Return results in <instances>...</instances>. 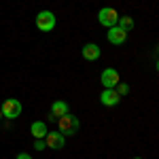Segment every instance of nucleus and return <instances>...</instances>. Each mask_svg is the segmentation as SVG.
Instances as JSON below:
<instances>
[{
    "label": "nucleus",
    "instance_id": "f257e3e1",
    "mask_svg": "<svg viewBox=\"0 0 159 159\" xmlns=\"http://www.w3.org/2000/svg\"><path fill=\"white\" fill-rule=\"evenodd\" d=\"M57 127H60L61 136H74L79 132V119L72 115H61L57 119Z\"/></svg>",
    "mask_w": 159,
    "mask_h": 159
},
{
    "label": "nucleus",
    "instance_id": "f03ea898",
    "mask_svg": "<svg viewBox=\"0 0 159 159\" xmlns=\"http://www.w3.org/2000/svg\"><path fill=\"white\" fill-rule=\"evenodd\" d=\"M2 110V117H7V119H17L19 115H21V102L15 98H9L4 100V104L0 106Z\"/></svg>",
    "mask_w": 159,
    "mask_h": 159
},
{
    "label": "nucleus",
    "instance_id": "7ed1b4c3",
    "mask_svg": "<svg viewBox=\"0 0 159 159\" xmlns=\"http://www.w3.org/2000/svg\"><path fill=\"white\" fill-rule=\"evenodd\" d=\"M36 28L40 32H51L55 28V15L51 11H40L36 15Z\"/></svg>",
    "mask_w": 159,
    "mask_h": 159
},
{
    "label": "nucleus",
    "instance_id": "20e7f679",
    "mask_svg": "<svg viewBox=\"0 0 159 159\" xmlns=\"http://www.w3.org/2000/svg\"><path fill=\"white\" fill-rule=\"evenodd\" d=\"M98 21L102 25H106V28H112V25H117V21H119V13L115 11V9H110V7H106V9H102L98 13Z\"/></svg>",
    "mask_w": 159,
    "mask_h": 159
},
{
    "label": "nucleus",
    "instance_id": "39448f33",
    "mask_svg": "<svg viewBox=\"0 0 159 159\" xmlns=\"http://www.w3.org/2000/svg\"><path fill=\"white\" fill-rule=\"evenodd\" d=\"M100 81H102V85L106 87V89H115V87L121 83V79H119V72L115 70V68H106L102 76H100Z\"/></svg>",
    "mask_w": 159,
    "mask_h": 159
},
{
    "label": "nucleus",
    "instance_id": "423d86ee",
    "mask_svg": "<svg viewBox=\"0 0 159 159\" xmlns=\"http://www.w3.org/2000/svg\"><path fill=\"white\" fill-rule=\"evenodd\" d=\"M64 136L60 134V132H47V136H45V144L49 148H55V151H60V148H64Z\"/></svg>",
    "mask_w": 159,
    "mask_h": 159
},
{
    "label": "nucleus",
    "instance_id": "0eeeda50",
    "mask_svg": "<svg viewBox=\"0 0 159 159\" xmlns=\"http://www.w3.org/2000/svg\"><path fill=\"white\" fill-rule=\"evenodd\" d=\"M106 38H108V43H112V45H123L125 38H127V32L121 30L119 25H112L108 30V34H106Z\"/></svg>",
    "mask_w": 159,
    "mask_h": 159
},
{
    "label": "nucleus",
    "instance_id": "6e6552de",
    "mask_svg": "<svg viewBox=\"0 0 159 159\" xmlns=\"http://www.w3.org/2000/svg\"><path fill=\"white\" fill-rule=\"evenodd\" d=\"M100 102H102L104 106H117V104L121 102V96H119L115 89H104V91L100 93Z\"/></svg>",
    "mask_w": 159,
    "mask_h": 159
},
{
    "label": "nucleus",
    "instance_id": "1a4fd4ad",
    "mask_svg": "<svg viewBox=\"0 0 159 159\" xmlns=\"http://www.w3.org/2000/svg\"><path fill=\"white\" fill-rule=\"evenodd\" d=\"M68 104L66 102H61V100H57V102H53L51 104V119H60L61 115H68Z\"/></svg>",
    "mask_w": 159,
    "mask_h": 159
},
{
    "label": "nucleus",
    "instance_id": "9d476101",
    "mask_svg": "<svg viewBox=\"0 0 159 159\" xmlns=\"http://www.w3.org/2000/svg\"><path fill=\"white\" fill-rule=\"evenodd\" d=\"M83 57L89 60V61H96L100 57V47L93 45V43H87L85 47H83Z\"/></svg>",
    "mask_w": 159,
    "mask_h": 159
},
{
    "label": "nucleus",
    "instance_id": "9b49d317",
    "mask_svg": "<svg viewBox=\"0 0 159 159\" xmlns=\"http://www.w3.org/2000/svg\"><path fill=\"white\" fill-rule=\"evenodd\" d=\"M30 132H32V136H34L36 140H43V138L47 136V127H45V123H43V121H34V123H32V127H30Z\"/></svg>",
    "mask_w": 159,
    "mask_h": 159
},
{
    "label": "nucleus",
    "instance_id": "f8f14e48",
    "mask_svg": "<svg viewBox=\"0 0 159 159\" xmlns=\"http://www.w3.org/2000/svg\"><path fill=\"white\" fill-rule=\"evenodd\" d=\"M117 25H119L121 30H125V32H127V30H132V28H134V19H132V17H127V15H125V17H121V15H119Z\"/></svg>",
    "mask_w": 159,
    "mask_h": 159
},
{
    "label": "nucleus",
    "instance_id": "ddd939ff",
    "mask_svg": "<svg viewBox=\"0 0 159 159\" xmlns=\"http://www.w3.org/2000/svg\"><path fill=\"white\" fill-rule=\"evenodd\" d=\"M115 91H117V93H119V96L123 98V96H125V93L129 91V87H127V85H123V83H119V85L115 87Z\"/></svg>",
    "mask_w": 159,
    "mask_h": 159
},
{
    "label": "nucleus",
    "instance_id": "4468645a",
    "mask_svg": "<svg viewBox=\"0 0 159 159\" xmlns=\"http://www.w3.org/2000/svg\"><path fill=\"white\" fill-rule=\"evenodd\" d=\"M34 148H36V151H43V148H45V140H36V142H34Z\"/></svg>",
    "mask_w": 159,
    "mask_h": 159
},
{
    "label": "nucleus",
    "instance_id": "2eb2a0df",
    "mask_svg": "<svg viewBox=\"0 0 159 159\" xmlns=\"http://www.w3.org/2000/svg\"><path fill=\"white\" fill-rule=\"evenodd\" d=\"M17 159H32V157H30L28 153H19V155H17Z\"/></svg>",
    "mask_w": 159,
    "mask_h": 159
},
{
    "label": "nucleus",
    "instance_id": "dca6fc26",
    "mask_svg": "<svg viewBox=\"0 0 159 159\" xmlns=\"http://www.w3.org/2000/svg\"><path fill=\"white\" fill-rule=\"evenodd\" d=\"M0 119H2V110H0Z\"/></svg>",
    "mask_w": 159,
    "mask_h": 159
},
{
    "label": "nucleus",
    "instance_id": "f3484780",
    "mask_svg": "<svg viewBox=\"0 0 159 159\" xmlns=\"http://www.w3.org/2000/svg\"><path fill=\"white\" fill-rule=\"evenodd\" d=\"M136 159H140V157H136Z\"/></svg>",
    "mask_w": 159,
    "mask_h": 159
}]
</instances>
